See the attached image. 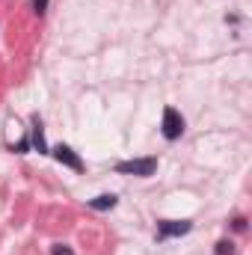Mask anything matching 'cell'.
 I'll return each mask as SVG.
<instances>
[{
  "label": "cell",
  "instance_id": "obj_1",
  "mask_svg": "<svg viewBox=\"0 0 252 255\" xmlns=\"http://www.w3.org/2000/svg\"><path fill=\"white\" fill-rule=\"evenodd\" d=\"M154 169H157V157H142V160H122V163H116V172L136 175V178H148V175H154Z\"/></svg>",
  "mask_w": 252,
  "mask_h": 255
},
{
  "label": "cell",
  "instance_id": "obj_2",
  "mask_svg": "<svg viewBox=\"0 0 252 255\" xmlns=\"http://www.w3.org/2000/svg\"><path fill=\"white\" fill-rule=\"evenodd\" d=\"M181 133H184V116L175 107H166L163 110V136L166 139H178Z\"/></svg>",
  "mask_w": 252,
  "mask_h": 255
},
{
  "label": "cell",
  "instance_id": "obj_3",
  "mask_svg": "<svg viewBox=\"0 0 252 255\" xmlns=\"http://www.w3.org/2000/svg\"><path fill=\"white\" fill-rule=\"evenodd\" d=\"M190 229H193V223L190 220H163V223H157V241H166V238H178V235H187Z\"/></svg>",
  "mask_w": 252,
  "mask_h": 255
},
{
  "label": "cell",
  "instance_id": "obj_4",
  "mask_svg": "<svg viewBox=\"0 0 252 255\" xmlns=\"http://www.w3.org/2000/svg\"><path fill=\"white\" fill-rule=\"evenodd\" d=\"M54 157H57L60 163H65V166H71L74 172H80V169H83V160H80V157H77V154H74L68 145H63V142L54 148Z\"/></svg>",
  "mask_w": 252,
  "mask_h": 255
},
{
  "label": "cell",
  "instance_id": "obj_5",
  "mask_svg": "<svg viewBox=\"0 0 252 255\" xmlns=\"http://www.w3.org/2000/svg\"><path fill=\"white\" fill-rule=\"evenodd\" d=\"M33 145L42 154H48V142H45V130H42V119L39 116H33Z\"/></svg>",
  "mask_w": 252,
  "mask_h": 255
},
{
  "label": "cell",
  "instance_id": "obj_6",
  "mask_svg": "<svg viewBox=\"0 0 252 255\" xmlns=\"http://www.w3.org/2000/svg\"><path fill=\"white\" fill-rule=\"evenodd\" d=\"M116 196L113 193H104V196H95V199H89V208H95V211H110V208H116Z\"/></svg>",
  "mask_w": 252,
  "mask_h": 255
},
{
  "label": "cell",
  "instance_id": "obj_7",
  "mask_svg": "<svg viewBox=\"0 0 252 255\" xmlns=\"http://www.w3.org/2000/svg\"><path fill=\"white\" fill-rule=\"evenodd\" d=\"M232 253H235V247H232L229 241H220V244H217V255H232Z\"/></svg>",
  "mask_w": 252,
  "mask_h": 255
},
{
  "label": "cell",
  "instance_id": "obj_8",
  "mask_svg": "<svg viewBox=\"0 0 252 255\" xmlns=\"http://www.w3.org/2000/svg\"><path fill=\"white\" fill-rule=\"evenodd\" d=\"M33 12H36V15L42 18V15L48 12V0H33Z\"/></svg>",
  "mask_w": 252,
  "mask_h": 255
},
{
  "label": "cell",
  "instance_id": "obj_9",
  "mask_svg": "<svg viewBox=\"0 0 252 255\" xmlns=\"http://www.w3.org/2000/svg\"><path fill=\"white\" fill-rule=\"evenodd\" d=\"M51 255H74V253H71L65 244H54V247H51Z\"/></svg>",
  "mask_w": 252,
  "mask_h": 255
}]
</instances>
